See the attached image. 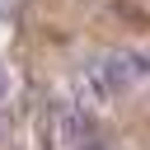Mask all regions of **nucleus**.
Instances as JSON below:
<instances>
[{"label": "nucleus", "mask_w": 150, "mask_h": 150, "mask_svg": "<svg viewBox=\"0 0 150 150\" xmlns=\"http://www.w3.org/2000/svg\"><path fill=\"white\" fill-rule=\"evenodd\" d=\"M0 94H5V70H0Z\"/></svg>", "instance_id": "nucleus-1"}]
</instances>
